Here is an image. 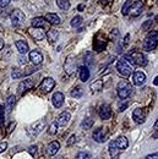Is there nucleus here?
Instances as JSON below:
<instances>
[{"instance_id":"obj_1","label":"nucleus","mask_w":158,"mask_h":159,"mask_svg":"<svg viewBox=\"0 0 158 159\" xmlns=\"http://www.w3.org/2000/svg\"><path fill=\"white\" fill-rule=\"evenodd\" d=\"M117 70L119 71V74L124 77H128L131 75L132 72V66L126 61L125 59H120L117 62Z\"/></svg>"},{"instance_id":"obj_2","label":"nucleus","mask_w":158,"mask_h":159,"mask_svg":"<svg viewBox=\"0 0 158 159\" xmlns=\"http://www.w3.org/2000/svg\"><path fill=\"white\" fill-rule=\"evenodd\" d=\"M157 47V32H150L143 42V48L146 52H151Z\"/></svg>"},{"instance_id":"obj_3","label":"nucleus","mask_w":158,"mask_h":159,"mask_svg":"<svg viewBox=\"0 0 158 159\" xmlns=\"http://www.w3.org/2000/svg\"><path fill=\"white\" fill-rule=\"evenodd\" d=\"M131 94V86L126 81H121L118 83V96L121 99H126Z\"/></svg>"},{"instance_id":"obj_4","label":"nucleus","mask_w":158,"mask_h":159,"mask_svg":"<svg viewBox=\"0 0 158 159\" xmlns=\"http://www.w3.org/2000/svg\"><path fill=\"white\" fill-rule=\"evenodd\" d=\"M10 19H11L12 25H14L15 27H17V26H21V25L23 23V21H25V14H23L21 10H14V11L11 12Z\"/></svg>"},{"instance_id":"obj_5","label":"nucleus","mask_w":158,"mask_h":159,"mask_svg":"<svg viewBox=\"0 0 158 159\" xmlns=\"http://www.w3.org/2000/svg\"><path fill=\"white\" fill-rule=\"evenodd\" d=\"M44 127H45V120H40V121H37V122H35L33 125L30 126L28 132L32 136H37Z\"/></svg>"},{"instance_id":"obj_6","label":"nucleus","mask_w":158,"mask_h":159,"mask_svg":"<svg viewBox=\"0 0 158 159\" xmlns=\"http://www.w3.org/2000/svg\"><path fill=\"white\" fill-rule=\"evenodd\" d=\"M55 86V81L52 77H45L40 83V89L43 92H50Z\"/></svg>"},{"instance_id":"obj_7","label":"nucleus","mask_w":158,"mask_h":159,"mask_svg":"<svg viewBox=\"0 0 158 159\" xmlns=\"http://www.w3.org/2000/svg\"><path fill=\"white\" fill-rule=\"evenodd\" d=\"M130 57H131V59H132V61H134L135 65L145 66V65L147 64V59H146L145 55H143L142 53H140V52H134Z\"/></svg>"},{"instance_id":"obj_8","label":"nucleus","mask_w":158,"mask_h":159,"mask_svg":"<svg viewBox=\"0 0 158 159\" xmlns=\"http://www.w3.org/2000/svg\"><path fill=\"white\" fill-rule=\"evenodd\" d=\"M132 119L136 124H143L146 120V114L142 109H135L132 113Z\"/></svg>"},{"instance_id":"obj_9","label":"nucleus","mask_w":158,"mask_h":159,"mask_svg":"<svg viewBox=\"0 0 158 159\" xmlns=\"http://www.w3.org/2000/svg\"><path fill=\"white\" fill-rule=\"evenodd\" d=\"M59 149H60V143L58 141H53L47 147V154L48 156H55Z\"/></svg>"},{"instance_id":"obj_10","label":"nucleus","mask_w":158,"mask_h":159,"mask_svg":"<svg viewBox=\"0 0 158 159\" xmlns=\"http://www.w3.org/2000/svg\"><path fill=\"white\" fill-rule=\"evenodd\" d=\"M145 81H146V76H145V74L141 72V71H136V72L132 75V83H134L135 86H141V84H143Z\"/></svg>"},{"instance_id":"obj_11","label":"nucleus","mask_w":158,"mask_h":159,"mask_svg":"<svg viewBox=\"0 0 158 159\" xmlns=\"http://www.w3.org/2000/svg\"><path fill=\"white\" fill-rule=\"evenodd\" d=\"M30 60L35 65H40V64H42V61H43V55H42V53L38 52V50H32L30 53Z\"/></svg>"},{"instance_id":"obj_12","label":"nucleus","mask_w":158,"mask_h":159,"mask_svg":"<svg viewBox=\"0 0 158 159\" xmlns=\"http://www.w3.org/2000/svg\"><path fill=\"white\" fill-rule=\"evenodd\" d=\"M30 34L33 37V39L36 40H42L45 37V33H44V31L42 28H35V27H32L30 30Z\"/></svg>"},{"instance_id":"obj_13","label":"nucleus","mask_w":158,"mask_h":159,"mask_svg":"<svg viewBox=\"0 0 158 159\" xmlns=\"http://www.w3.org/2000/svg\"><path fill=\"white\" fill-rule=\"evenodd\" d=\"M70 119H71V114H70V113H67V111H64V113H61L59 116H58L57 124H58L59 126H65V125H67V124H69Z\"/></svg>"},{"instance_id":"obj_14","label":"nucleus","mask_w":158,"mask_h":159,"mask_svg":"<svg viewBox=\"0 0 158 159\" xmlns=\"http://www.w3.org/2000/svg\"><path fill=\"white\" fill-rule=\"evenodd\" d=\"M114 144H115V147L120 149V151H123V149H126L128 147H129V141L126 137H124V136H120L118 139L114 141Z\"/></svg>"},{"instance_id":"obj_15","label":"nucleus","mask_w":158,"mask_h":159,"mask_svg":"<svg viewBox=\"0 0 158 159\" xmlns=\"http://www.w3.org/2000/svg\"><path fill=\"white\" fill-rule=\"evenodd\" d=\"M15 104H16V98H15V96H10V97H7L6 103H5V108H4L5 111H6V114H10V113L12 111Z\"/></svg>"},{"instance_id":"obj_16","label":"nucleus","mask_w":158,"mask_h":159,"mask_svg":"<svg viewBox=\"0 0 158 159\" xmlns=\"http://www.w3.org/2000/svg\"><path fill=\"white\" fill-rule=\"evenodd\" d=\"M134 6H132V9H130V11H129V14H131L132 16H137L141 14V11H142V9H143V2L141 1V0H137L135 4H132Z\"/></svg>"},{"instance_id":"obj_17","label":"nucleus","mask_w":158,"mask_h":159,"mask_svg":"<svg viewBox=\"0 0 158 159\" xmlns=\"http://www.w3.org/2000/svg\"><path fill=\"white\" fill-rule=\"evenodd\" d=\"M52 102H53V105L55 108H60L64 104V96H63V93H60V92L54 93L53 97H52Z\"/></svg>"},{"instance_id":"obj_18","label":"nucleus","mask_w":158,"mask_h":159,"mask_svg":"<svg viewBox=\"0 0 158 159\" xmlns=\"http://www.w3.org/2000/svg\"><path fill=\"white\" fill-rule=\"evenodd\" d=\"M112 115V110H110V107L109 105H103L100 109H99V116L100 119L103 120H108Z\"/></svg>"},{"instance_id":"obj_19","label":"nucleus","mask_w":158,"mask_h":159,"mask_svg":"<svg viewBox=\"0 0 158 159\" xmlns=\"http://www.w3.org/2000/svg\"><path fill=\"white\" fill-rule=\"evenodd\" d=\"M93 139L96 141V142H99V143H103V142H105V135H104V131H103V129L102 127H99L97 130H95V132H93Z\"/></svg>"},{"instance_id":"obj_20","label":"nucleus","mask_w":158,"mask_h":159,"mask_svg":"<svg viewBox=\"0 0 158 159\" xmlns=\"http://www.w3.org/2000/svg\"><path fill=\"white\" fill-rule=\"evenodd\" d=\"M33 87V82L32 81H22L20 83V86H19V93L20 94H23L26 91H28V89H31Z\"/></svg>"},{"instance_id":"obj_21","label":"nucleus","mask_w":158,"mask_h":159,"mask_svg":"<svg viewBox=\"0 0 158 159\" xmlns=\"http://www.w3.org/2000/svg\"><path fill=\"white\" fill-rule=\"evenodd\" d=\"M65 70L69 75H71L75 70V60H74V57H69L66 59V62H65Z\"/></svg>"},{"instance_id":"obj_22","label":"nucleus","mask_w":158,"mask_h":159,"mask_svg":"<svg viewBox=\"0 0 158 159\" xmlns=\"http://www.w3.org/2000/svg\"><path fill=\"white\" fill-rule=\"evenodd\" d=\"M79 77L82 82H86L87 80L90 79V70L86 66H81L79 69Z\"/></svg>"},{"instance_id":"obj_23","label":"nucleus","mask_w":158,"mask_h":159,"mask_svg":"<svg viewBox=\"0 0 158 159\" xmlns=\"http://www.w3.org/2000/svg\"><path fill=\"white\" fill-rule=\"evenodd\" d=\"M32 26L35 28H43L47 27V20L44 17H35L32 20Z\"/></svg>"},{"instance_id":"obj_24","label":"nucleus","mask_w":158,"mask_h":159,"mask_svg":"<svg viewBox=\"0 0 158 159\" xmlns=\"http://www.w3.org/2000/svg\"><path fill=\"white\" fill-rule=\"evenodd\" d=\"M16 48H17V50L20 52L21 54H26L30 50L28 49V44L25 40H17L16 42Z\"/></svg>"},{"instance_id":"obj_25","label":"nucleus","mask_w":158,"mask_h":159,"mask_svg":"<svg viewBox=\"0 0 158 159\" xmlns=\"http://www.w3.org/2000/svg\"><path fill=\"white\" fill-rule=\"evenodd\" d=\"M45 20L48 23H50V25H59L60 22V17L57 15V14H48L47 16H45Z\"/></svg>"},{"instance_id":"obj_26","label":"nucleus","mask_w":158,"mask_h":159,"mask_svg":"<svg viewBox=\"0 0 158 159\" xmlns=\"http://www.w3.org/2000/svg\"><path fill=\"white\" fill-rule=\"evenodd\" d=\"M120 151V149H119ZM119 151L117 149V147H115V144H114V141H112L110 143H109V153H110V156H112V158L113 159H118L119 158Z\"/></svg>"},{"instance_id":"obj_27","label":"nucleus","mask_w":158,"mask_h":159,"mask_svg":"<svg viewBox=\"0 0 158 159\" xmlns=\"http://www.w3.org/2000/svg\"><path fill=\"white\" fill-rule=\"evenodd\" d=\"M48 40H49V43H55L58 38H59V32L58 31H55V30H50L49 32H48Z\"/></svg>"},{"instance_id":"obj_28","label":"nucleus","mask_w":158,"mask_h":159,"mask_svg":"<svg viewBox=\"0 0 158 159\" xmlns=\"http://www.w3.org/2000/svg\"><path fill=\"white\" fill-rule=\"evenodd\" d=\"M132 4H134L132 0H126V1H125V4H124L123 7H121V12H123V15H128V14H129V11H130Z\"/></svg>"},{"instance_id":"obj_29","label":"nucleus","mask_w":158,"mask_h":159,"mask_svg":"<svg viewBox=\"0 0 158 159\" xmlns=\"http://www.w3.org/2000/svg\"><path fill=\"white\" fill-rule=\"evenodd\" d=\"M57 5L61 10H69L70 9V2L69 0H57Z\"/></svg>"},{"instance_id":"obj_30","label":"nucleus","mask_w":158,"mask_h":159,"mask_svg":"<svg viewBox=\"0 0 158 159\" xmlns=\"http://www.w3.org/2000/svg\"><path fill=\"white\" fill-rule=\"evenodd\" d=\"M71 96H72L74 98H81V97L83 96V89H82L81 87L74 88V89L71 91Z\"/></svg>"},{"instance_id":"obj_31","label":"nucleus","mask_w":158,"mask_h":159,"mask_svg":"<svg viewBox=\"0 0 158 159\" xmlns=\"http://www.w3.org/2000/svg\"><path fill=\"white\" fill-rule=\"evenodd\" d=\"M92 125H93V120L91 119V118H86V119L82 121V124H81L82 129H85V130L91 129V127H92Z\"/></svg>"},{"instance_id":"obj_32","label":"nucleus","mask_w":158,"mask_h":159,"mask_svg":"<svg viewBox=\"0 0 158 159\" xmlns=\"http://www.w3.org/2000/svg\"><path fill=\"white\" fill-rule=\"evenodd\" d=\"M102 87H103V82H102L100 80L96 81V82H93V83L91 84V89H92V91H100Z\"/></svg>"},{"instance_id":"obj_33","label":"nucleus","mask_w":158,"mask_h":159,"mask_svg":"<svg viewBox=\"0 0 158 159\" xmlns=\"http://www.w3.org/2000/svg\"><path fill=\"white\" fill-rule=\"evenodd\" d=\"M82 23V17L81 16H75L72 20H71V26L72 27H77Z\"/></svg>"},{"instance_id":"obj_34","label":"nucleus","mask_w":158,"mask_h":159,"mask_svg":"<svg viewBox=\"0 0 158 159\" xmlns=\"http://www.w3.org/2000/svg\"><path fill=\"white\" fill-rule=\"evenodd\" d=\"M105 42H103V43H99V40H97L96 43H95V49L97 50V52H103L104 50V48H105Z\"/></svg>"},{"instance_id":"obj_35","label":"nucleus","mask_w":158,"mask_h":159,"mask_svg":"<svg viewBox=\"0 0 158 159\" xmlns=\"http://www.w3.org/2000/svg\"><path fill=\"white\" fill-rule=\"evenodd\" d=\"M57 127H58V124H57V122H53V124L49 126V134H50V135L57 134V130H58Z\"/></svg>"},{"instance_id":"obj_36","label":"nucleus","mask_w":158,"mask_h":159,"mask_svg":"<svg viewBox=\"0 0 158 159\" xmlns=\"http://www.w3.org/2000/svg\"><path fill=\"white\" fill-rule=\"evenodd\" d=\"M76 159H91V157L86 152H80L79 154H77V157H76Z\"/></svg>"},{"instance_id":"obj_37","label":"nucleus","mask_w":158,"mask_h":159,"mask_svg":"<svg viewBox=\"0 0 158 159\" xmlns=\"http://www.w3.org/2000/svg\"><path fill=\"white\" fill-rule=\"evenodd\" d=\"M11 76H12V79H19V77L21 76V72L17 70V69H14V70H12V75H11Z\"/></svg>"},{"instance_id":"obj_38","label":"nucleus","mask_w":158,"mask_h":159,"mask_svg":"<svg viewBox=\"0 0 158 159\" xmlns=\"http://www.w3.org/2000/svg\"><path fill=\"white\" fill-rule=\"evenodd\" d=\"M126 107H128V102L125 100V102H123V103H121V104L119 105V111H124Z\"/></svg>"},{"instance_id":"obj_39","label":"nucleus","mask_w":158,"mask_h":159,"mask_svg":"<svg viewBox=\"0 0 158 159\" xmlns=\"http://www.w3.org/2000/svg\"><path fill=\"white\" fill-rule=\"evenodd\" d=\"M36 151H37V147H36V146H31V147L28 148V153H30L31 156H35Z\"/></svg>"},{"instance_id":"obj_40","label":"nucleus","mask_w":158,"mask_h":159,"mask_svg":"<svg viewBox=\"0 0 158 159\" xmlns=\"http://www.w3.org/2000/svg\"><path fill=\"white\" fill-rule=\"evenodd\" d=\"M4 124V108L0 107V125Z\"/></svg>"},{"instance_id":"obj_41","label":"nucleus","mask_w":158,"mask_h":159,"mask_svg":"<svg viewBox=\"0 0 158 159\" xmlns=\"http://www.w3.org/2000/svg\"><path fill=\"white\" fill-rule=\"evenodd\" d=\"M6 147H7V143L6 142H1L0 143V153H2L6 149Z\"/></svg>"},{"instance_id":"obj_42","label":"nucleus","mask_w":158,"mask_h":159,"mask_svg":"<svg viewBox=\"0 0 158 159\" xmlns=\"http://www.w3.org/2000/svg\"><path fill=\"white\" fill-rule=\"evenodd\" d=\"M75 141H76V136H75V135H72V136L70 137V139L67 141V146H71V144H74V143H75Z\"/></svg>"},{"instance_id":"obj_43","label":"nucleus","mask_w":158,"mask_h":159,"mask_svg":"<svg viewBox=\"0 0 158 159\" xmlns=\"http://www.w3.org/2000/svg\"><path fill=\"white\" fill-rule=\"evenodd\" d=\"M118 34H119L118 30H113V32L110 33V39H114L115 37H118Z\"/></svg>"},{"instance_id":"obj_44","label":"nucleus","mask_w":158,"mask_h":159,"mask_svg":"<svg viewBox=\"0 0 158 159\" xmlns=\"http://www.w3.org/2000/svg\"><path fill=\"white\" fill-rule=\"evenodd\" d=\"M9 2H10V0H0V6L1 7H5V6L9 5Z\"/></svg>"},{"instance_id":"obj_45","label":"nucleus","mask_w":158,"mask_h":159,"mask_svg":"<svg viewBox=\"0 0 158 159\" xmlns=\"http://www.w3.org/2000/svg\"><path fill=\"white\" fill-rule=\"evenodd\" d=\"M151 25H152V21H147V23H143V25H142V28H143V30H145V28L147 30Z\"/></svg>"},{"instance_id":"obj_46","label":"nucleus","mask_w":158,"mask_h":159,"mask_svg":"<svg viewBox=\"0 0 158 159\" xmlns=\"http://www.w3.org/2000/svg\"><path fill=\"white\" fill-rule=\"evenodd\" d=\"M146 159H158V156L157 153H155V154H150V156H147Z\"/></svg>"},{"instance_id":"obj_47","label":"nucleus","mask_w":158,"mask_h":159,"mask_svg":"<svg viewBox=\"0 0 158 159\" xmlns=\"http://www.w3.org/2000/svg\"><path fill=\"white\" fill-rule=\"evenodd\" d=\"M36 71V69L35 67H31V69H28L27 71H26V75H30V74H32V72H35Z\"/></svg>"},{"instance_id":"obj_48","label":"nucleus","mask_w":158,"mask_h":159,"mask_svg":"<svg viewBox=\"0 0 158 159\" xmlns=\"http://www.w3.org/2000/svg\"><path fill=\"white\" fill-rule=\"evenodd\" d=\"M2 48H4V40L0 38V50H1Z\"/></svg>"},{"instance_id":"obj_49","label":"nucleus","mask_w":158,"mask_h":159,"mask_svg":"<svg viewBox=\"0 0 158 159\" xmlns=\"http://www.w3.org/2000/svg\"><path fill=\"white\" fill-rule=\"evenodd\" d=\"M153 84H156V86L158 84V77H156V79H155V81H153Z\"/></svg>"},{"instance_id":"obj_50","label":"nucleus","mask_w":158,"mask_h":159,"mask_svg":"<svg viewBox=\"0 0 158 159\" xmlns=\"http://www.w3.org/2000/svg\"><path fill=\"white\" fill-rule=\"evenodd\" d=\"M83 7H85L83 5H80V6H79V10H80V11H81V10H83Z\"/></svg>"},{"instance_id":"obj_51","label":"nucleus","mask_w":158,"mask_h":159,"mask_svg":"<svg viewBox=\"0 0 158 159\" xmlns=\"http://www.w3.org/2000/svg\"><path fill=\"white\" fill-rule=\"evenodd\" d=\"M57 159H64V158H61V157H59V158H57Z\"/></svg>"}]
</instances>
